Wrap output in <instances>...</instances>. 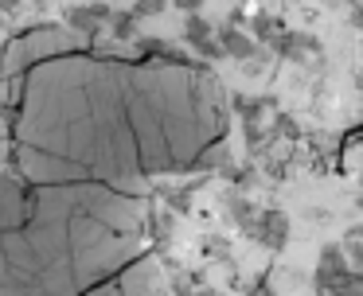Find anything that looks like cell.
Returning a JSON list of instances; mask_svg holds the SVG:
<instances>
[{"label": "cell", "instance_id": "obj_11", "mask_svg": "<svg viewBox=\"0 0 363 296\" xmlns=\"http://www.w3.org/2000/svg\"><path fill=\"white\" fill-rule=\"evenodd\" d=\"M196 296H219V292H196Z\"/></svg>", "mask_w": 363, "mask_h": 296}, {"label": "cell", "instance_id": "obj_3", "mask_svg": "<svg viewBox=\"0 0 363 296\" xmlns=\"http://www.w3.org/2000/svg\"><path fill=\"white\" fill-rule=\"evenodd\" d=\"M219 47H223V55H235V59H250V55L258 51V43H254L250 35H242V31H235V28H227L219 35Z\"/></svg>", "mask_w": 363, "mask_h": 296}, {"label": "cell", "instance_id": "obj_4", "mask_svg": "<svg viewBox=\"0 0 363 296\" xmlns=\"http://www.w3.org/2000/svg\"><path fill=\"white\" fill-rule=\"evenodd\" d=\"M277 51L285 59H301L305 51H316V43H313V35H281L277 39Z\"/></svg>", "mask_w": 363, "mask_h": 296}, {"label": "cell", "instance_id": "obj_8", "mask_svg": "<svg viewBox=\"0 0 363 296\" xmlns=\"http://www.w3.org/2000/svg\"><path fill=\"white\" fill-rule=\"evenodd\" d=\"M274 28H277V23L269 20V16H254V35H258V39H269V35H274Z\"/></svg>", "mask_w": 363, "mask_h": 296}, {"label": "cell", "instance_id": "obj_10", "mask_svg": "<svg viewBox=\"0 0 363 296\" xmlns=\"http://www.w3.org/2000/svg\"><path fill=\"white\" fill-rule=\"evenodd\" d=\"M172 4H176V8H184L188 16H196V8L203 4V0H172Z\"/></svg>", "mask_w": 363, "mask_h": 296}, {"label": "cell", "instance_id": "obj_9", "mask_svg": "<svg viewBox=\"0 0 363 296\" xmlns=\"http://www.w3.org/2000/svg\"><path fill=\"white\" fill-rule=\"evenodd\" d=\"M160 8H164V0H137L133 20H137V16H152V12H160Z\"/></svg>", "mask_w": 363, "mask_h": 296}, {"label": "cell", "instance_id": "obj_12", "mask_svg": "<svg viewBox=\"0 0 363 296\" xmlns=\"http://www.w3.org/2000/svg\"><path fill=\"white\" fill-rule=\"evenodd\" d=\"M262 296H274V292H269V288H266V292H262Z\"/></svg>", "mask_w": 363, "mask_h": 296}, {"label": "cell", "instance_id": "obj_1", "mask_svg": "<svg viewBox=\"0 0 363 296\" xmlns=\"http://www.w3.org/2000/svg\"><path fill=\"white\" fill-rule=\"evenodd\" d=\"M246 234L258 238L262 246H269V249H281L285 241H289V218H285L281 210H266L262 218L246 222Z\"/></svg>", "mask_w": 363, "mask_h": 296}, {"label": "cell", "instance_id": "obj_7", "mask_svg": "<svg viewBox=\"0 0 363 296\" xmlns=\"http://www.w3.org/2000/svg\"><path fill=\"white\" fill-rule=\"evenodd\" d=\"M203 59H223V47H219V39H199V43H191Z\"/></svg>", "mask_w": 363, "mask_h": 296}, {"label": "cell", "instance_id": "obj_6", "mask_svg": "<svg viewBox=\"0 0 363 296\" xmlns=\"http://www.w3.org/2000/svg\"><path fill=\"white\" fill-rule=\"evenodd\" d=\"M133 28H137L133 12H121V16H113V35H118V39H129V35H133Z\"/></svg>", "mask_w": 363, "mask_h": 296}, {"label": "cell", "instance_id": "obj_2", "mask_svg": "<svg viewBox=\"0 0 363 296\" xmlns=\"http://www.w3.org/2000/svg\"><path fill=\"white\" fill-rule=\"evenodd\" d=\"M102 20H110V8H102V4H86V8H71L67 12V23L79 31H98Z\"/></svg>", "mask_w": 363, "mask_h": 296}, {"label": "cell", "instance_id": "obj_5", "mask_svg": "<svg viewBox=\"0 0 363 296\" xmlns=\"http://www.w3.org/2000/svg\"><path fill=\"white\" fill-rule=\"evenodd\" d=\"M184 35H188V43H199V39H211V23H207L203 16H188V23H184Z\"/></svg>", "mask_w": 363, "mask_h": 296}]
</instances>
